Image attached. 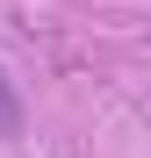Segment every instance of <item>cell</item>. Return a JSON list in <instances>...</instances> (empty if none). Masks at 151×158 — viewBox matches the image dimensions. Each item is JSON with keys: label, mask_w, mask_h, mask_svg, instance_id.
<instances>
[{"label": "cell", "mask_w": 151, "mask_h": 158, "mask_svg": "<svg viewBox=\"0 0 151 158\" xmlns=\"http://www.w3.org/2000/svg\"><path fill=\"white\" fill-rule=\"evenodd\" d=\"M22 129H29V101H22V86L7 79V65H0V144H15Z\"/></svg>", "instance_id": "cell-1"}]
</instances>
